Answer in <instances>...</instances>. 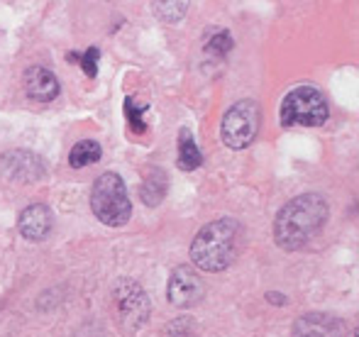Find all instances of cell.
<instances>
[{"label": "cell", "instance_id": "cell-1", "mask_svg": "<svg viewBox=\"0 0 359 337\" xmlns=\"http://www.w3.org/2000/svg\"><path fill=\"white\" fill-rule=\"evenodd\" d=\"M327 200L320 193H303L288 200L274 220V240L281 249H301L325 228Z\"/></svg>", "mask_w": 359, "mask_h": 337}, {"label": "cell", "instance_id": "cell-2", "mask_svg": "<svg viewBox=\"0 0 359 337\" xmlns=\"http://www.w3.org/2000/svg\"><path fill=\"white\" fill-rule=\"evenodd\" d=\"M242 228L235 218H220L198 230L191 242V261L198 269L217 274L235 261Z\"/></svg>", "mask_w": 359, "mask_h": 337}, {"label": "cell", "instance_id": "cell-3", "mask_svg": "<svg viewBox=\"0 0 359 337\" xmlns=\"http://www.w3.org/2000/svg\"><path fill=\"white\" fill-rule=\"evenodd\" d=\"M90 210L108 228H123L133 218V203H130L125 181L115 171H105L93 181Z\"/></svg>", "mask_w": 359, "mask_h": 337}, {"label": "cell", "instance_id": "cell-4", "mask_svg": "<svg viewBox=\"0 0 359 337\" xmlns=\"http://www.w3.org/2000/svg\"><path fill=\"white\" fill-rule=\"evenodd\" d=\"M327 100L313 85H298L284 98L279 120L284 128H320L327 123Z\"/></svg>", "mask_w": 359, "mask_h": 337}, {"label": "cell", "instance_id": "cell-5", "mask_svg": "<svg viewBox=\"0 0 359 337\" xmlns=\"http://www.w3.org/2000/svg\"><path fill=\"white\" fill-rule=\"evenodd\" d=\"M257 132H259V105L255 100H237L222 115L220 139L225 142V147L240 152L255 142Z\"/></svg>", "mask_w": 359, "mask_h": 337}, {"label": "cell", "instance_id": "cell-6", "mask_svg": "<svg viewBox=\"0 0 359 337\" xmlns=\"http://www.w3.org/2000/svg\"><path fill=\"white\" fill-rule=\"evenodd\" d=\"M113 301L118 318L128 333H137L147 325L151 313L149 296L135 279H120L113 289Z\"/></svg>", "mask_w": 359, "mask_h": 337}, {"label": "cell", "instance_id": "cell-7", "mask_svg": "<svg viewBox=\"0 0 359 337\" xmlns=\"http://www.w3.org/2000/svg\"><path fill=\"white\" fill-rule=\"evenodd\" d=\"M205 296V286L203 279L196 274L191 266H179L174 269L166 286V298L171 301L179 308H191V305L201 303V298Z\"/></svg>", "mask_w": 359, "mask_h": 337}, {"label": "cell", "instance_id": "cell-8", "mask_svg": "<svg viewBox=\"0 0 359 337\" xmlns=\"http://www.w3.org/2000/svg\"><path fill=\"white\" fill-rule=\"evenodd\" d=\"M293 337H347V328L330 313H308L293 323Z\"/></svg>", "mask_w": 359, "mask_h": 337}, {"label": "cell", "instance_id": "cell-9", "mask_svg": "<svg viewBox=\"0 0 359 337\" xmlns=\"http://www.w3.org/2000/svg\"><path fill=\"white\" fill-rule=\"evenodd\" d=\"M25 90L37 103H49V100H54L59 95L62 85H59V78L47 67H29L25 71Z\"/></svg>", "mask_w": 359, "mask_h": 337}, {"label": "cell", "instance_id": "cell-10", "mask_svg": "<svg viewBox=\"0 0 359 337\" xmlns=\"http://www.w3.org/2000/svg\"><path fill=\"white\" fill-rule=\"evenodd\" d=\"M18 228L25 240L39 242V240L47 238L49 230H52V213H49V208L44 203H32L20 213Z\"/></svg>", "mask_w": 359, "mask_h": 337}, {"label": "cell", "instance_id": "cell-11", "mask_svg": "<svg viewBox=\"0 0 359 337\" xmlns=\"http://www.w3.org/2000/svg\"><path fill=\"white\" fill-rule=\"evenodd\" d=\"M203 164V154L196 147V139L191 130H181L179 132V167L184 171H194Z\"/></svg>", "mask_w": 359, "mask_h": 337}, {"label": "cell", "instance_id": "cell-12", "mask_svg": "<svg viewBox=\"0 0 359 337\" xmlns=\"http://www.w3.org/2000/svg\"><path fill=\"white\" fill-rule=\"evenodd\" d=\"M164 195H166V176L159 169H151L147 174V179L142 181V186H140V198L154 208V205L161 203Z\"/></svg>", "mask_w": 359, "mask_h": 337}, {"label": "cell", "instance_id": "cell-13", "mask_svg": "<svg viewBox=\"0 0 359 337\" xmlns=\"http://www.w3.org/2000/svg\"><path fill=\"white\" fill-rule=\"evenodd\" d=\"M100 154H103V149H100V144L95 142V139H81L72 149V154H69V164H72L74 169H83V167H88V164L98 162Z\"/></svg>", "mask_w": 359, "mask_h": 337}, {"label": "cell", "instance_id": "cell-14", "mask_svg": "<svg viewBox=\"0 0 359 337\" xmlns=\"http://www.w3.org/2000/svg\"><path fill=\"white\" fill-rule=\"evenodd\" d=\"M147 113V105H135V98H125V118H128L130 128L135 132H144L147 125L142 120V115Z\"/></svg>", "mask_w": 359, "mask_h": 337}, {"label": "cell", "instance_id": "cell-15", "mask_svg": "<svg viewBox=\"0 0 359 337\" xmlns=\"http://www.w3.org/2000/svg\"><path fill=\"white\" fill-rule=\"evenodd\" d=\"M232 49V37L227 32H213L208 39V44H205V52L213 54V57H225L227 52Z\"/></svg>", "mask_w": 359, "mask_h": 337}, {"label": "cell", "instance_id": "cell-16", "mask_svg": "<svg viewBox=\"0 0 359 337\" xmlns=\"http://www.w3.org/2000/svg\"><path fill=\"white\" fill-rule=\"evenodd\" d=\"M156 8V15L164 20H169V22H176V20H181L186 15V10H189V5L186 3H154Z\"/></svg>", "mask_w": 359, "mask_h": 337}, {"label": "cell", "instance_id": "cell-17", "mask_svg": "<svg viewBox=\"0 0 359 337\" xmlns=\"http://www.w3.org/2000/svg\"><path fill=\"white\" fill-rule=\"evenodd\" d=\"M98 57H100L98 47H90L88 52L83 54V57H79L81 69H83V74H86L88 78H93L95 74H98Z\"/></svg>", "mask_w": 359, "mask_h": 337}, {"label": "cell", "instance_id": "cell-18", "mask_svg": "<svg viewBox=\"0 0 359 337\" xmlns=\"http://www.w3.org/2000/svg\"><path fill=\"white\" fill-rule=\"evenodd\" d=\"M181 337H191V333H189V328H186V330H184V335H181Z\"/></svg>", "mask_w": 359, "mask_h": 337}]
</instances>
